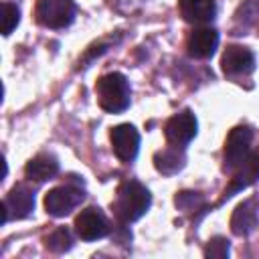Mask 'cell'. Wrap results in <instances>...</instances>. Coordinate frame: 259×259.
<instances>
[{"mask_svg": "<svg viewBox=\"0 0 259 259\" xmlns=\"http://www.w3.org/2000/svg\"><path fill=\"white\" fill-rule=\"evenodd\" d=\"M71 243H73L71 241V233L65 227H59L51 235L45 237V247L49 251H53V253H63V251L71 249Z\"/></svg>", "mask_w": 259, "mask_h": 259, "instance_id": "e0dca14e", "label": "cell"}, {"mask_svg": "<svg viewBox=\"0 0 259 259\" xmlns=\"http://www.w3.org/2000/svg\"><path fill=\"white\" fill-rule=\"evenodd\" d=\"M253 140V132L247 125H237L229 132L225 142V166L229 170H237L243 160L249 156V146Z\"/></svg>", "mask_w": 259, "mask_h": 259, "instance_id": "5b68a950", "label": "cell"}, {"mask_svg": "<svg viewBox=\"0 0 259 259\" xmlns=\"http://www.w3.org/2000/svg\"><path fill=\"white\" fill-rule=\"evenodd\" d=\"M24 172H26V178L42 182V180L53 178L59 172V162L53 154H36L34 158L28 160Z\"/></svg>", "mask_w": 259, "mask_h": 259, "instance_id": "5bb4252c", "label": "cell"}, {"mask_svg": "<svg viewBox=\"0 0 259 259\" xmlns=\"http://www.w3.org/2000/svg\"><path fill=\"white\" fill-rule=\"evenodd\" d=\"M221 67H223V73L229 77L249 75L255 71V57L247 47L231 45L225 49V53L221 57Z\"/></svg>", "mask_w": 259, "mask_h": 259, "instance_id": "30bf717a", "label": "cell"}, {"mask_svg": "<svg viewBox=\"0 0 259 259\" xmlns=\"http://www.w3.org/2000/svg\"><path fill=\"white\" fill-rule=\"evenodd\" d=\"M75 233L81 241H97L109 233V223L99 208L87 206L75 217Z\"/></svg>", "mask_w": 259, "mask_h": 259, "instance_id": "8992f818", "label": "cell"}, {"mask_svg": "<svg viewBox=\"0 0 259 259\" xmlns=\"http://www.w3.org/2000/svg\"><path fill=\"white\" fill-rule=\"evenodd\" d=\"M113 154L121 162H132L140 150V134L132 123H119L109 132Z\"/></svg>", "mask_w": 259, "mask_h": 259, "instance_id": "52a82bcc", "label": "cell"}, {"mask_svg": "<svg viewBox=\"0 0 259 259\" xmlns=\"http://www.w3.org/2000/svg\"><path fill=\"white\" fill-rule=\"evenodd\" d=\"M196 117L190 109H184L176 115H172L166 125H164V134H166V140L172 144V146H186L194 136H196Z\"/></svg>", "mask_w": 259, "mask_h": 259, "instance_id": "ba28073f", "label": "cell"}, {"mask_svg": "<svg viewBox=\"0 0 259 259\" xmlns=\"http://www.w3.org/2000/svg\"><path fill=\"white\" fill-rule=\"evenodd\" d=\"M18 22H20V12H18V8H16L14 4H10V2H4V4H2V34L8 36V34L18 26Z\"/></svg>", "mask_w": 259, "mask_h": 259, "instance_id": "ac0fdd59", "label": "cell"}, {"mask_svg": "<svg viewBox=\"0 0 259 259\" xmlns=\"http://www.w3.org/2000/svg\"><path fill=\"white\" fill-rule=\"evenodd\" d=\"M95 93H97L99 107L107 113H119V111L127 109L130 97H132L130 83H127L125 75H121V73L103 75L95 85Z\"/></svg>", "mask_w": 259, "mask_h": 259, "instance_id": "7a4b0ae2", "label": "cell"}, {"mask_svg": "<svg viewBox=\"0 0 259 259\" xmlns=\"http://www.w3.org/2000/svg\"><path fill=\"white\" fill-rule=\"evenodd\" d=\"M34 18L47 28H65L75 18L73 0H38L34 6Z\"/></svg>", "mask_w": 259, "mask_h": 259, "instance_id": "3957f363", "label": "cell"}, {"mask_svg": "<svg viewBox=\"0 0 259 259\" xmlns=\"http://www.w3.org/2000/svg\"><path fill=\"white\" fill-rule=\"evenodd\" d=\"M34 208V194L26 186H14L2 202V223L10 219H26Z\"/></svg>", "mask_w": 259, "mask_h": 259, "instance_id": "9c48e42d", "label": "cell"}, {"mask_svg": "<svg viewBox=\"0 0 259 259\" xmlns=\"http://www.w3.org/2000/svg\"><path fill=\"white\" fill-rule=\"evenodd\" d=\"M204 255L206 257H217V259H223L229 255V241L223 239V237H214L208 241L206 249H204Z\"/></svg>", "mask_w": 259, "mask_h": 259, "instance_id": "d6986e66", "label": "cell"}, {"mask_svg": "<svg viewBox=\"0 0 259 259\" xmlns=\"http://www.w3.org/2000/svg\"><path fill=\"white\" fill-rule=\"evenodd\" d=\"M150 204H152L150 190L136 180H125L119 184L115 192V200L111 202V208L117 221L127 225V223L142 219L146 210L150 208Z\"/></svg>", "mask_w": 259, "mask_h": 259, "instance_id": "6da1fadb", "label": "cell"}, {"mask_svg": "<svg viewBox=\"0 0 259 259\" xmlns=\"http://www.w3.org/2000/svg\"><path fill=\"white\" fill-rule=\"evenodd\" d=\"M85 198L83 190L71 184L55 186L45 194V208L51 217H67Z\"/></svg>", "mask_w": 259, "mask_h": 259, "instance_id": "277c9868", "label": "cell"}, {"mask_svg": "<svg viewBox=\"0 0 259 259\" xmlns=\"http://www.w3.org/2000/svg\"><path fill=\"white\" fill-rule=\"evenodd\" d=\"M259 178V150L255 152H249V156L243 160V164L237 168L229 188L225 190V196L223 198H231L235 192L247 188L249 184H253L255 180Z\"/></svg>", "mask_w": 259, "mask_h": 259, "instance_id": "7c38bea8", "label": "cell"}, {"mask_svg": "<svg viewBox=\"0 0 259 259\" xmlns=\"http://www.w3.org/2000/svg\"><path fill=\"white\" fill-rule=\"evenodd\" d=\"M219 45V32L210 26H196L190 30L186 38L188 55L194 59H208L217 51Z\"/></svg>", "mask_w": 259, "mask_h": 259, "instance_id": "8fae6325", "label": "cell"}, {"mask_svg": "<svg viewBox=\"0 0 259 259\" xmlns=\"http://www.w3.org/2000/svg\"><path fill=\"white\" fill-rule=\"evenodd\" d=\"M180 16L190 24H206L217 14L214 0H178Z\"/></svg>", "mask_w": 259, "mask_h": 259, "instance_id": "4fadbf2b", "label": "cell"}, {"mask_svg": "<svg viewBox=\"0 0 259 259\" xmlns=\"http://www.w3.org/2000/svg\"><path fill=\"white\" fill-rule=\"evenodd\" d=\"M257 225V208H255V200H245L241 202L231 219V229L235 235H247L253 231V227Z\"/></svg>", "mask_w": 259, "mask_h": 259, "instance_id": "9a60e30c", "label": "cell"}, {"mask_svg": "<svg viewBox=\"0 0 259 259\" xmlns=\"http://www.w3.org/2000/svg\"><path fill=\"white\" fill-rule=\"evenodd\" d=\"M178 148L180 146L166 148V150H162V152H158L154 156V164L162 174H174L184 166V154Z\"/></svg>", "mask_w": 259, "mask_h": 259, "instance_id": "2e32d148", "label": "cell"}]
</instances>
